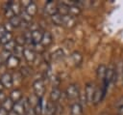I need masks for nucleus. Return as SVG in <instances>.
Here are the masks:
<instances>
[{
	"label": "nucleus",
	"instance_id": "nucleus-1",
	"mask_svg": "<svg viewBox=\"0 0 123 115\" xmlns=\"http://www.w3.org/2000/svg\"><path fill=\"white\" fill-rule=\"evenodd\" d=\"M33 88L35 91V95L38 98L41 99L44 96L45 93V86H44V81L43 79H37L33 83Z\"/></svg>",
	"mask_w": 123,
	"mask_h": 115
},
{
	"label": "nucleus",
	"instance_id": "nucleus-2",
	"mask_svg": "<svg viewBox=\"0 0 123 115\" xmlns=\"http://www.w3.org/2000/svg\"><path fill=\"white\" fill-rule=\"evenodd\" d=\"M65 95L67 97L68 100H71V101H74V100H77L79 99V95H80V91H79V88L76 84H70L67 86L66 88V91H65Z\"/></svg>",
	"mask_w": 123,
	"mask_h": 115
},
{
	"label": "nucleus",
	"instance_id": "nucleus-3",
	"mask_svg": "<svg viewBox=\"0 0 123 115\" xmlns=\"http://www.w3.org/2000/svg\"><path fill=\"white\" fill-rule=\"evenodd\" d=\"M84 91H85V96H86V101L88 103H92V100H93V96H94V92H95L94 84L93 83H86Z\"/></svg>",
	"mask_w": 123,
	"mask_h": 115
},
{
	"label": "nucleus",
	"instance_id": "nucleus-4",
	"mask_svg": "<svg viewBox=\"0 0 123 115\" xmlns=\"http://www.w3.org/2000/svg\"><path fill=\"white\" fill-rule=\"evenodd\" d=\"M112 80H115V68L111 65L107 68V72H106V75L104 78V83H106L107 85H109Z\"/></svg>",
	"mask_w": 123,
	"mask_h": 115
},
{
	"label": "nucleus",
	"instance_id": "nucleus-5",
	"mask_svg": "<svg viewBox=\"0 0 123 115\" xmlns=\"http://www.w3.org/2000/svg\"><path fill=\"white\" fill-rule=\"evenodd\" d=\"M0 82L2 83L4 88L10 89L12 86V74L9 72H5L0 76Z\"/></svg>",
	"mask_w": 123,
	"mask_h": 115
},
{
	"label": "nucleus",
	"instance_id": "nucleus-6",
	"mask_svg": "<svg viewBox=\"0 0 123 115\" xmlns=\"http://www.w3.org/2000/svg\"><path fill=\"white\" fill-rule=\"evenodd\" d=\"M44 11H45V13H46L47 14H49L50 16L53 15V14H57V13H58L57 4H56L54 1H52V0L47 1L46 4H45V7H44Z\"/></svg>",
	"mask_w": 123,
	"mask_h": 115
},
{
	"label": "nucleus",
	"instance_id": "nucleus-7",
	"mask_svg": "<svg viewBox=\"0 0 123 115\" xmlns=\"http://www.w3.org/2000/svg\"><path fill=\"white\" fill-rule=\"evenodd\" d=\"M104 97H105V94H104V92H103L102 87L95 88V92H94V96H93L92 103H93L94 105H97L99 102L102 101V100L104 99Z\"/></svg>",
	"mask_w": 123,
	"mask_h": 115
},
{
	"label": "nucleus",
	"instance_id": "nucleus-8",
	"mask_svg": "<svg viewBox=\"0 0 123 115\" xmlns=\"http://www.w3.org/2000/svg\"><path fill=\"white\" fill-rule=\"evenodd\" d=\"M32 33V40H33V44L34 45H37V44H40L41 43V40H42V36H43V33L39 30V29H36V30H33L31 31Z\"/></svg>",
	"mask_w": 123,
	"mask_h": 115
},
{
	"label": "nucleus",
	"instance_id": "nucleus-9",
	"mask_svg": "<svg viewBox=\"0 0 123 115\" xmlns=\"http://www.w3.org/2000/svg\"><path fill=\"white\" fill-rule=\"evenodd\" d=\"M19 59L18 58H16L15 56H13L12 54L10 56V58L5 62V64H6V67L8 68V69H10V70H14L16 67H18V65H19Z\"/></svg>",
	"mask_w": 123,
	"mask_h": 115
},
{
	"label": "nucleus",
	"instance_id": "nucleus-10",
	"mask_svg": "<svg viewBox=\"0 0 123 115\" xmlns=\"http://www.w3.org/2000/svg\"><path fill=\"white\" fill-rule=\"evenodd\" d=\"M76 24V18L67 14L62 16V26H65L67 28H72Z\"/></svg>",
	"mask_w": 123,
	"mask_h": 115
},
{
	"label": "nucleus",
	"instance_id": "nucleus-11",
	"mask_svg": "<svg viewBox=\"0 0 123 115\" xmlns=\"http://www.w3.org/2000/svg\"><path fill=\"white\" fill-rule=\"evenodd\" d=\"M83 114V106L75 101L70 105V115H82Z\"/></svg>",
	"mask_w": 123,
	"mask_h": 115
},
{
	"label": "nucleus",
	"instance_id": "nucleus-12",
	"mask_svg": "<svg viewBox=\"0 0 123 115\" xmlns=\"http://www.w3.org/2000/svg\"><path fill=\"white\" fill-rule=\"evenodd\" d=\"M52 42H53V37H52L51 33L47 32V31L43 32V36H42V40H41L40 44L44 47H47L52 43Z\"/></svg>",
	"mask_w": 123,
	"mask_h": 115
},
{
	"label": "nucleus",
	"instance_id": "nucleus-13",
	"mask_svg": "<svg viewBox=\"0 0 123 115\" xmlns=\"http://www.w3.org/2000/svg\"><path fill=\"white\" fill-rule=\"evenodd\" d=\"M57 10H58V14H61L62 16L67 15L69 12V6H67L64 2H60L57 4Z\"/></svg>",
	"mask_w": 123,
	"mask_h": 115
},
{
	"label": "nucleus",
	"instance_id": "nucleus-14",
	"mask_svg": "<svg viewBox=\"0 0 123 115\" xmlns=\"http://www.w3.org/2000/svg\"><path fill=\"white\" fill-rule=\"evenodd\" d=\"M23 57L26 59L28 62H33L36 58V53L32 48L29 47H24V52H23Z\"/></svg>",
	"mask_w": 123,
	"mask_h": 115
},
{
	"label": "nucleus",
	"instance_id": "nucleus-15",
	"mask_svg": "<svg viewBox=\"0 0 123 115\" xmlns=\"http://www.w3.org/2000/svg\"><path fill=\"white\" fill-rule=\"evenodd\" d=\"M10 99H11L14 103L20 101L22 100V92H21L19 89H17V88L13 89V90L11 92V94H10Z\"/></svg>",
	"mask_w": 123,
	"mask_h": 115
},
{
	"label": "nucleus",
	"instance_id": "nucleus-16",
	"mask_svg": "<svg viewBox=\"0 0 123 115\" xmlns=\"http://www.w3.org/2000/svg\"><path fill=\"white\" fill-rule=\"evenodd\" d=\"M61 96H62V91H61L60 87L59 88H52V90L50 92V101L53 102H56L60 100Z\"/></svg>",
	"mask_w": 123,
	"mask_h": 115
},
{
	"label": "nucleus",
	"instance_id": "nucleus-17",
	"mask_svg": "<svg viewBox=\"0 0 123 115\" xmlns=\"http://www.w3.org/2000/svg\"><path fill=\"white\" fill-rule=\"evenodd\" d=\"M56 109H57V105L55 102L53 101H47L46 104V108H45V115H55L56 114Z\"/></svg>",
	"mask_w": 123,
	"mask_h": 115
},
{
	"label": "nucleus",
	"instance_id": "nucleus-18",
	"mask_svg": "<svg viewBox=\"0 0 123 115\" xmlns=\"http://www.w3.org/2000/svg\"><path fill=\"white\" fill-rule=\"evenodd\" d=\"M24 10L26 11V13H27L29 15H31V16L33 17V16L36 15V14L37 13V4H36L35 2H31Z\"/></svg>",
	"mask_w": 123,
	"mask_h": 115
},
{
	"label": "nucleus",
	"instance_id": "nucleus-19",
	"mask_svg": "<svg viewBox=\"0 0 123 115\" xmlns=\"http://www.w3.org/2000/svg\"><path fill=\"white\" fill-rule=\"evenodd\" d=\"M82 13V9L80 6H78L77 4L75 5H72L69 7V12H68V14L73 16V17H77L78 15H80V14Z\"/></svg>",
	"mask_w": 123,
	"mask_h": 115
},
{
	"label": "nucleus",
	"instance_id": "nucleus-20",
	"mask_svg": "<svg viewBox=\"0 0 123 115\" xmlns=\"http://www.w3.org/2000/svg\"><path fill=\"white\" fill-rule=\"evenodd\" d=\"M13 104H14V102H13V101L10 99V97H9V98H6V99L4 100V101H3V102H1V107H3L6 111L10 112V111H12V110Z\"/></svg>",
	"mask_w": 123,
	"mask_h": 115
},
{
	"label": "nucleus",
	"instance_id": "nucleus-21",
	"mask_svg": "<svg viewBox=\"0 0 123 115\" xmlns=\"http://www.w3.org/2000/svg\"><path fill=\"white\" fill-rule=\"evenodd\" d=\"M12 111H14V112H15L16 114H18V115H25V109H24L22 101H18V102H15V103L13 104Z\"/></svg>",
	"mask_w": 123,
	"mask_h": 115
},
{
	"label": "nucleus",
	"instance_id": "nucleus-22",
	"mask_svg": "<svg viewBox=\"0 0 123 115\" xmlns=\"http://www.w3.org/2000/svg\"><path fill=\"white\" fill-rule=\"evenodd\" d=\"M106 72H107V67L103 64L99 65L97 70H96V74H97V77L101 80H104L105 78V75H106Z\"/></svg>",
	"mask_w": 123,
	"mask_h": 115
},
{
	"label": "nucleus",
	"instance_id": "nucleus-23",
	"mask_svg": "<svg viewBox=\"0 0 123 115\" xmlns=\"http://www.w3.org/2000/svg\"><path fill=\"white\" fill-rule=\"evenodd\" d=\"M51 21L54 25L56 26H62V16L61 14H59L58 13L51 15Z\"/></svg>",
	"mask_w": 123,
	"mask_h": 115
},
{
	"label": "nucleus",
	"instance_id": "nucleus-24",
	"mask_svg": "<svg viewBox=\"0 0 123 115\" xmlns=\"http://www.w3.org/2000/svg\"><path fill=\"white\" fill-rule=\"evenodd\" d=\"M63 57H64V52L62 48H58L57 50H55L52 53V59L55 61H60L62 59H63Z\"/></svg>",
	"mask_w": 123,
	"mask_h": 115
},
{
	"label": "nucleus",
	"instance_id": "nucleus-25",
	"mask_svg": "<svg viewBox=\"0 0 123 115\" xmlns=\"http://www.w3.org/2000/svg\"><path fill=\"white\" fill-rule=\"evenodd\" d=\"M71 58H72V61L75 65H80L83 61V56L82 54L79 52V51H74L72 52L71 54Z\"/></svg>",
	"mask_w": 123,
	"mask_h": 115
},
{
	"label": "nucleus",
	"instance_id": "nucleus-26",
	"mask_svg": "<svg viewBox=\"0 0 123 115\" xmlns=\"http://www.w3.org/2000/svg\"><path fill=\"white\" fill-rule=\"evenodd\" d=\"M12 85H15V86H18L23 80V76L21 75V73L19 72H14L12 75Z\"/></svg>",
	"mask_w": 123,
	"mask_h": 115
},
{
	"label": "nucleus",
	"instance_id": "nucleus-27",
	"mask_svg": "<svg viewBox=\"0 0 123 115\" xmlns=\"http://www.w3.org/2000/svg\"><path fill=\"white\" fill-rule=\"evenodd\" d=\"M9 22L12 25L13 28H17V27H20V26H21L22 20H21V18L19 17V15H14L13 17H12V18L9 20Z\"/></svg>",
	"mask_w": 123,
	"mask_h": 115
},
{
	"label": "nucleus",
	"instance_id": "nucleus-28",
	"mask_svg": "<svg viewBox=\"0 0 123 115\" xmlns=\"http://www.w3.org/2000/svg\"><path fill=\"white\" fill-rule=\"evenodd\" d=\"M23 52H24V47L23 46H19V45H15L13 51H12V55L15 56L16 58H18L20 60L21 57H23Z\"/></svg>",
	"mask_w": 123,
	"mask_h": 115
},
{
	"label": "nucleus",
	"instance_id": "nucleus-29",
	"mask_svg": "<svg viewBox=\"0 0 123 115\" xmlns=\"http://www.w3.org/2000/svg\"><path fill=\"white\" fill-rule=\"evenodd\" d=\"M19 17L21 18V20H22L23 22H26V23H30V22L32 21V19H33V17H32L31 15H29V14L26 13V11L23 10V9H22V11H21L20 14H19Z\"/></svg>",
	"mask_w": 123,
	"mask_h": 115
},
{
	"label": "nucleus",
	"instance_id": "nucleus-30",
	"mask_svg": "<svg viewBox=\"0 0 123 115\" xmlns=\"http://www.w3.org/2000/svg\"><path fill=\"white\" fill-rule=\"evenodd\" d=\"M12 40H13V35H12V33H6V34L0 39L1 44H3V45H4L5 43H7L12 41Z\"/></svg>",
	"mask_w": 123,
	"mask_h": 115
},
{
	"label": "nucleus",
	"instance_id": "nucleus-31",
	"mask_svg": "<svg viewBox=\"0 0 123 115\" xmlns=\"http://www.w3.org/2000/svg\"><path fill=\"white\" fill-rule=\"evenodd\" d=\"M15 42H14V40H12V41H11V42H9V43H5L3 46V49L4 50H6V51H9V52H12L13 51V49H14V47H15Z\"/></svg>",
	"mask_w": 123,
	"mask_h": 115
},
{
	"label": "nucleus",
	"instance_id": "nucleus-32",
	"mask_svg": "<svg viewBox=\"0 0 123 115\" xmlns=\"http://www.w3.org/2000/svg\"><path fill=\"white\" fill-rule=\"evenodd\" d=\"M19 72L21 73V75H22L23 77H27V76H29V75L32 73V69H31L29 66H23V67L20 69Z\"/></svg>",
	"mask_w": 123,
	"mask_h": 115
},
{
	"label": "nucleus",
	"instance_id": "nucleus-33",
	"mask_svg": "<svg viewBox=\"0 0 123 115\" xmlns=\"http://www.w3.org/2000/svg\"><path fill=\"white\" fill-rule=\"evenodd\" d=\"M23 36H24V39H25V42L27 44H33V40H32V33L31 31H25L23 33Z\"/></svg>",
	"mask_w": 123,
	"mask_h": 115
},
{
	"label": "nucleus",
	"instance_id": "nucleus-34",
	"mask_svg": "<svg viewBox=\"0 0 123 115\" xmlns=\"http://www.w3.org/2000/svg\"><path fill=\"white\" fill-rule=\"evenodd\" d=\"M14 42H15V44L16 45H19V46H23L26 42H25V39H24V36L23 35H19V36H16L15 39H14Z\"/></svg>",
	"mask_w": 123,
	"mask_h": 115
},
{
	"label": "nucleus",
	"instance_id": "nucleus-35",
	"mask_svg": "<svg viewBox=\"0 0 123 115\" xmlns=\"http://www.w3.org/2000/svg\"><path fill=\"white\" fill-rule=\"evenodd\" d=\"M4 13H5V16H6L7 18H9V20H10L12 17H13V16L15 15V14H14V13L12 12V10L10 7H6V8H5Z\"/></svg>",
	"mask_w": 123,
	"mask_h": 115
},
{
	"label": "nucleus",
	"instance_id": "nucleus-36",
	"mask_svg": "<svg viewBox=\"0 0 123 115\" xmlns=\"http://www.w3.org/2000/svg\"><path fill=\"white\" fill-rule=\"evenodd\" d=\"M11 55H12V52H9V51H6V50L3 49V51H2V53H1V55H0V57H1V59L3 60V62L5 63V62L10 58Z\"/></svg>",
	"mask_w": 123,
	"mask_h": 115
},
{
	"label": "nucleus",
	"instance_id": "nucleus-37",
	"mask_svg": "<svg viewBox=\"0 0 123 115\" xmlns=\"http://www.w3.org/2000/svg\"><path fill=\"white\" fill-rule=\"evenodd\" d=\"M61 79L58 76H54L52 79V88H59Z\"/></svg>",
	"mask_w": 123,
	"mask_h": 115
},
{
	"label": "nucleus",
	"instance_id": "nucleus-38",
	"mask_svg": "<svg viewBox=\"0 0 123 115\" xmlns=\"http://www.w3.org/2000/svg\"><path fill=\"white\" fill-rule=\"evenodd\" d=\"M3 26H4V28H5V30H6V32H7V33H12V30L14 29V28L12 27V25L10 22H6Z\"/></svg>",
	"mask_w": 123,
	"mask_h": 115
},
{
	"label": "nucleus",
	"instance_id": "nucleus-39",
	"mask_svg": "<svg viewBox=\"0 0 123 115\" xmlns=\"http://www.w3.org/2000/svg\"><path fill=\"white\" fill-rule=\"evenodd\" d=\"M31 2H32V1H30V0H25V1L20 2V5H21V7H22V8H26V7H27Z\"/></svg>",
	"mask_w": 123,
	"mask_h": 115
},
{
	"label": "nucleus",
	"instance_id": "nucleus-40",
	"mask_svg": "<svg viewBox=\"0 0 123 115\" xmlns=\"http://www.w3.org/2000/svg\"><path fill=\"white\" fill-rule=\"evenodd\" d=\"M6 33H7V32H6L5 28H4V26H3V25H1V26H0V39H1V38H2Z\"/></svg>",
	"mask_w": 123,
	"mask_h": 115
},
{
	"label": "nucleus",
	"instance_id": "nucleus-41",
	"mask_svg": "<svg viewBox=\"0 0 123 115\" xmlns=\"http://www.w3.org/2000/svg\"><path fill=\"white\" fill-rule=\"evenodd\" d=\"M117 115H123V105H120L117 110Z\"/></svg>",
	"mask_w": 123,
	"mask_h": 115
},
{
	"label": "nucleus",
	"instance_id": "nucleus-42",
	"mask_svg": "<svg viewBox=\"0 0 123 115\" xmlns=\"http://www.w3.org/2000/svg\"><path fill=\"white\" fill-rule=\"evenodd\" d=\"M6 98H7V97L4 95V93H3V92H0V102H3Z\"/></svg>",
	"mask_w": 123,
	"mask_h": 115
},
{
	"label": "nucleus",
	"instance_id": "nucleus-43",
	"mask_svg": "<svg viewBox=\"0 0 123 115\" xmlns=\"http://www.w3.org/2000/svg\"><path fill=\"white\" fill-rule=\"evenodd\" d=\"M8 111H6L3 107H0V115H8Z\"/></svg>",
	"mask_w": 123,
	"mask_h": 115
},
{
	"label": "nucleus",
	"instance_id": "nucleus-44",
	"mask_svg": "<svg viewBox=\"0 0 123 115\" xmlns=\"http://www.w3.org/2000/svg\"><path fill=\"white\" fill-rule=\"evenodd\" d=\"M116 105H119V106H120V105H123V98L118 101V102L116 103Z\"/></svg>",
	"mask_w": 123,
	"mask_h": 115
},
{
	"label": "nucleus",
	"instance_id": "nucleus-45",
	"mask_svg": "<svg viewBox=\"0 0 123 115\" xmlns=\"http://www.w3.org/2000/svg\"><path fill=\"white\" fill-rule=\"evenodd\" d=\"M8 115H18V114H16L14 111H12H12H10V112L8 113Z\"/></svg>",
	"mask_w": 123,
	"mask_h": 115
},
{
	"label": "nucleus",
	"instance_id": "nucleus-46",
	"mask_svg": "<svg viewBox=\"0 0 123 115\" xmlns=\"http://www.w3.org/2000/svg\"><path fill=\"white\" fill-rule=\"evenodd\" d=\"M3 89H4V87H3V85H2V83L0 82V92H3Z\"/></svg>",
	"mask_w": 123,
	"mask_h": 115
},
{
	"label": "nucleus",
	"instance_id": "nucleus-47",
	"mask_svg": "<svg viewBox=\"0 0 123 115\" xmlns=\"http://www.w3.org/2000/svg\"><path fill=\"white\" fill-rule=\"evenodd\" d=\"M3 63H4V62H3V60H2V59H1V57H0V67L3 65Z\"/></svg>",
	"mask_w": 123,
	"mask_h": 115
},
{
	"label": "nucleus",
	"instance_id": "nucleus-48",
	"mask_svg": "<svg viewBox=\"0 0 123 115\" xmlns=\"http://www.w3.org/2000/svg\"><path fill=\"white\" fill-rule=\"evenodd\" d=\"M0 44H1V41H0Z\"/></svg>",
	"mask_w": 123,
	"mask_h": 115
},
{
	"label": "nucleus",
	"instance_id": "nucleus-49",
	"mask_svg": "<svg viewBox=\"0 0 123 115\" xmlns=\"http://www.w3.org/2000/svg\"><path fill=\"white\" fill-rule=\"evenodd\" d=\"M0 107H1V106H0Z\"/></svg>",
	"mask_w": 123,
	"mask_h": 115
}]
</instances>
